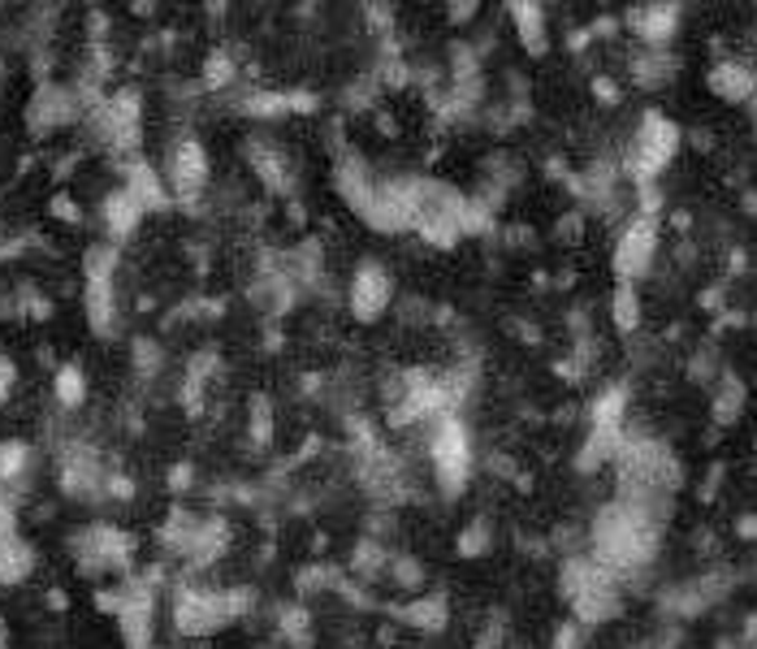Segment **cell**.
Listing matches in <instances>:
<instances>
[{
	"mask_svg": "<svg viewBox=\"0 0 757 649\" xmlns=\"http://www.w3.org/2000/svg\"><path fill=\"white\" fill-rule=\"evenodd\" d=\"M663 260V217L658 212H633L610 243V273L615 282L645 286Z\"/></svg>",
	"mask_w": 757,
	"mask_h": 649,
	"instance_id": "cell-3",
	"label": "cell"
},
{
	"mask_svg": "<svg viewBox=\"0 0 757 649\" xmlns=\"http://www.w3.org/2000/svg\"><path fill=\"white\" fill-rule=\"evenodd\" d=\"M399 308V273L390 269V260L363 251L347 264L342 273V312L359 329H377L390 312Z\"/></svg>",
	"mask_w": 757,
	"mask_h": 649,
	"instance_id": "cell-2",
	"label": "cell"
},
{
	"mask_svg": "<svg viewBox=\"0 0 757 649\" xmlns=\"http://www.w3.org/2000/svg\"><path fill=\"white\" fill-rule=\"evenodd\" d=\"M48 477V447L31 433H4L0 438V489L31 502Z\"/></svg>",
	"mask_w": 757,
	"mask_h": 649,
	"instance_id": "cell-4",
	"label": "cell"
},
{
	"mask_svg": "<svg viewBox=\"0 0 757 649\" xmlns=\"http://www.w3.org/2000/svg\"><path fill=\"white\" fill-rule=\"evenodd\" d=\"M740 537H757V516H740V528H736Z\"/></svg>",
	"mask_w": 757,
	"mask_h": 649,
	"instance_id": "cell-14",
	"label": "cell"
},
{
	"mask_svg": "<svg viewBox=\"0 0 757 649\" xmlns=\"http://www.w3.org/2000/svg\"><path fill=\"white\" fill-rule=\"evenodd\" d=\"M0 649H13V628H9V619H0Z\"/></svg>",
	"mask_w": 757,
	"mask_h": 649,
	"instance_id": "cell-15",
	"label": "cell"
},
{
	"mask_svg": "<svg viewBox=\"0 0 757 649\" xmlns=\"http://www.w3.org/2000/svg\"><path fill=\"white\" fill-rule=\"evenodd\" d=\"M22 520H27V502L0 489V537H9V532H18V528H22Z\"/></svg>",
	"mask_w": 757,
	"mask_h": 649,
	"instance_id": "cell-13",
	"label": "cell"
},
{
	"mask_svg": "<svg viewBox=\"0 0 757 649\" xmlns=\"http://www.w3.org/2000/svg\"><path fill=\"white\" fill-rule=\"evenodd\" d=\"M96 399V381H91V368L66 356L57 360L48 372V407H52V420H79L82 411Z\"/></svg>",
	"mask_w": 757,
	"mask_h": 649,
	"instance_id": "cell-5",
	"label": "cell"
},
{
	"mask_svg": "<svg viewBox=\"0 0 757 649\" xmlns=\"http://www.w3.org/2000/svg\"><path fill=\"white\" fill-rule=\"evenodd\" d=\"M43 568V550L22 528L0 537V589H27Z\"/></svg>",
	"mask_w": 757,
	"mask_h": 649,
	"instance_id": "cell-8",
	"label": "cell"
},
{
	"mask_svg": "<svg viewBox=\"0 0 757 649\" xmlns=\"http://www.w3.org/2000/svg\"><path fill=\"white\" fill-rule=\"evenodd\" d=\"M706 91L718 104H754L757 96V61L745 52H718L706 70Z\"/></svg>",
	"mask_w": 757,
	"mask_h": 649,
	"instance_id": "cell-6",
	"label": "cell"
},
{
	"mask_svg": "<svg viewBox=\"0 0 757 649\" xmlns=\"http://www.w3.org/2000/svg\"><path fill=\"white\" fill-rule=\"evenodd\" d=\"M624 31L640 43V48H649V52H663V48H671V40L679 36V27H684V9L679 4H633L624 18Z\"/></svg>",
	"mask_w": 757,
	"mask_h": 649,
	"instance_id": "cell-7",
	"label": "cell"
},
{
	"mask_svg": "<svg viewBox=\"0 0 757 649\" xmlns=\"http://www.w3.org/2000/svg\"><path fill=\"white\" fill-rule=\"evenodd\" d=\"M66 555L87 580H126L139 568V532L113 520H87L66 537Z\"/></svg>",
	"mask_w": 757,
	"mask_h": 649,
	"instance_id": "cell-1",
	"label": "cell"
},
{
	"mask_svg": "<svg viewBox=\"0 0 757 649\" xmlns=\"http://www.w3.org/2000/svg\"><path fill=\"white\" fill-rule=\"evenodd\" d=\"M606 317H610V329L633 338L645 324V286L637 282H615L610 286V299H606Z\"/></svg>",
	"mask_w": 757,
	"mask_h": 649,
	"instance_id": "cell-10",
	"label": "cell"
},
{
	"mask_svg": "<svg viewBox=\"0 0 757 649\" xmlns=\"http://www.w3.org/2000/svg\"><path fill=\"white\" fill-rule=\"evenodd\" d=\"M745 407H749V386L740 377H731V372L718 377L715 399H710V416H715L718 425H736L745 416Z\"/></svg>",
	"mask_w": 757,
	"mask_h": 649,
	"instance_id": "cell-11",
	"label": "cell"
},
{
	"mask_svg": "<svg viewBox=\"0 0 757 649\" xmlns=\"http://www.w3.org/2000/svg\"><path fill=\"white\" fill-rule=\"evenodd\" d=\"M22 365H18V356L0 342V416H9L13 407H18V399H22Z\"/></svg>",
	"mask_w": 757,
	"mask_h": 649,
	"instance_id": "cell-12",
	"label": "cell"
},
{
	"mask_svg": "<svg viewBox=\"0 0 757 649\" xmlns=\"http://www.w3.org/2000/svg\"><path fill=\"white\" fill-rule=\"evenodd\" d=\"M507 22H511L519 48H524L528 57H541V52L550 48V9H546V4L511 0V4H507Z\"/></svg>",
	"mask_w": 757,
	"mask_h": 649,
	"instance_id": "cell-9",
	"label": "cell"
}]
</instances>
